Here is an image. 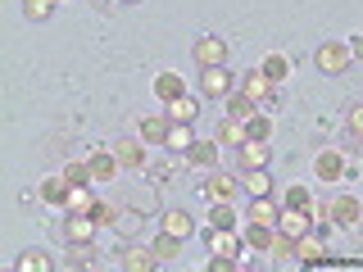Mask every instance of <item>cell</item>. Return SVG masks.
<instances>
[{"label":"cell","instance_id":"18","mask_svg":"<svg viewBox=\"0 0 363 272\" xmlns=\"http://www.w3.org/2000/svg\"><path fill=\"white\" fill-rule=\"evenodd\" d=\"M236 186H241V181H236L232 173H213L209 181H204V196H209V204H218V200H236Z\"/></svg>","mask_w":363,"mask_h":272},{"label":"cell","instance_id":"2","mask_svg":"<svg viewBox=\"0 0 363 272\" xmlns=\"http://www.w3.org/2000/svg\"><path fill=\"white\" fill-rule=\"evenodd\" d=\"M96 232H100V222L91 218V213H68L64 218V241L77 245V249H86L91 241H96Z\"/></svg>","mask_w":363,"mask_h":272},{"label":"cell","instance_id":"7","mask_svg":"<svg viewBox=\"0 0 363 272\" xmlns=\"http://www.w3.org/2000/svg\"><path fill=\"white\" fill-rule=\"evenodd\" d=\"M191 55H196L200 68H223V64H227V41H223V37H200Z\"/></svg>","mask_w":363,"mask_h":272},{"label":"cell","instance_id":"22","mask_svg":"<svg viewBox=\"0 0 363 272\" xmlns=\"http://www.w3.org/2000/svg\"><path fill=\"white\" fill-rule=\"evenodd\" d=\"M209 249H213V254H227V259H236V249H241V241H236V232H227V227H209Z\"/></svg>","mask_w":363,"mask_h":272},{"label":"cell","instance_id":"29","mask_svg":"<svg viewBox=\"0 0 363 272\" xmlns=\"http://www.w3.org/2000/svg\"><path fill=\"white\" fill-rule=\"evenodd\" d=\"M64 181H68V186H96V173H91L86 159H73V164L64 168Z\"/></svg>","mask_w":363,"mask_h":272},{"label":"cell","instance_id":"8","mask_svg":"<svg viewBox=\"0 0 363 272\" xmlns=\"http://www.w3.org/2000/svg\"><path fill=\"white\" fill-rule=\"evenodd\" d=\"M113 154H118V164H123V168H132V173H145V141H141V136L113 141Z\"/></svg>","mask_w":363,"mask_h":272},{"label":"cell","instance_id":"11","mask_svg":"<svg viewBox=\"0 0 363 272\" xmlns=\"http://www.w3.org/2000/svg\"><path fill=\"white\" fill-rule=\"evenodd\" d=\"M200 91L213 96V100H227V96H232V73H227V68H204V73H200Z\"/></svg>","mask_w":363,"mask_h":272},{"label":"cell","instance_id":"37","mask_svg":"<svg viewBox=\"0 0 363 272\" xmlns=\"http://www.w3.org/2000/svg\"><path fill=\"white\" fill-rule=\"evenodd\" d=\"M91 218H96L100 227H113V222H118V209H113V204H105V200H96V209H91Z\"/></svg>","mask_w":363,"mask_h":272},{"label":"cell","instance_id":"23","mask_svg":"<svg viewBox=\"0 0 363 272\" xmlns=\"http://www.w3.org/2000/svg\"><path fill=\"white\" fill-rule=\"evenodd\" d=\"M164 109H168V118H173V123H196L200 118V100L196 96H177L173 105H164Z\"/></svg>","mask_w":363,"mask_h":272},{"label":"cell","instance_id":"17","mask_svg":"<svg viewBox=\"0 0 363 272\" xmlns=\"http://www.w3.org/2000/svg\"><path fill=\"white\" fill-rule=\"evenodd\" d=\"M313 173H318V181H340V177H345V154H340V150H323L318 164H313Z\"/></svg>","mask_w":363,"mask_h":272},{"label":"cell","instance_id":"42","mask_svg":"<svg viewBox=\"0 0 363 272\" xmlns=\"http://www.w3.org/2000/svg\"><path fill=\"white\" fill-rule=\"evenodd\" d=\"M118 5H136V0H118Z\"/></svg>","mask_w":363,"mask_h":272},{"label":"cell","instance_id":"28","mask_svg":"<svg viewBox=\"0 0 363 272\" xmlns=\"http://www.w3.org/2000/svg\"><path fill=\"white\" fill-rule=\"evenodd\" d=\"M191 145H196V132H191V123H173V128H168L164 150H182V154H186Z\"/></svg>","mask_w":363,"mask_h":272},{"label":"cell","instance_id":"38","mask_svg":"<svg viewBox=\"0 0 363 272\" xmlns=\"http://www.w3.org/2000/svg\"><path fill=\"white\" fill-rule=\"evenodd\" d=\"M113 227H118L123 236H136V227H141V213H136V209H123V213H118V222H113Z\"/></svg>","mask_w":363,"mask_h":272},{"label":"cell","instance_id":"31","mask_svg":"<svg viewBox=\"0 0 363 272\" xmlns=\"http://www.w3.org/2000/svg\"><path fill=\"white\" fill-rule=\"evenodd\" d=\"M227 113H232V118H255L259 105L245 96V91H232V96H227Z\"/></svg>","mask_w":363,"mask_h":272},{"label":"cell","instance_id":"5","mask_svg":"<svg viewBox=\"0 0 363 272\" xmlns=\"http://www.w3.org/2000/svg\"><path fill=\"white\" fill-rule=\"evenodd\" d=\"M118 268H128V272H155V268H159L155 245H128V249L118 254Z\"/></svg>","mask_w":363,"mask_h":272},{"label":"cell","instance_id":"40","mask_svg":"<svg viewBox=\"0 0 363 272\" xmlns=\"http://www.w3.org/2000/svg\"><path fill=\"white\" fill-rule=\"evenodd\" d=\"M350 132H354L359 141H363V105H354V109H350Z\"/></svg>","mask_w":363,"mask_h":272},{"label":"cell","instance_id":"35","mask_svg":"<svg viewBox=\"0 0 363 272\" xmlns=\"http://www.w3.org/2000/svg\"><path fill=\"white\" fill-rule=\"evenodd\" d=\"M55 5H60V0H23V14H28L32 23H45L55 14Z\"/></svg>","mask_w":363,"mask_h":272},{"label":"cell","instance_id":"4","mask_svg":"<svg viewBox=\"0 0 363 272\" xmlns=\"http://www.w3.org/2000/svg\"><path fill=\"white\" fill-rule=\"evenodd\" d=\"M241 91H245L250 100H255L259 109H272V100H277V82H268V77L259 73V68H255V73H245V82H241Z\"/></svg>","mask_w":363,"mask_h":272},{"label":"cell","instance_id":"41","mask_svg":"<svg viewBox=\"0 0 363 272\" xmlns=\"http://www.w3.org/2000/svg\"><path fill=\"white\" fill-rule=\"evenodd\" d=\"M350 50H354V60H363V37H354V41H350Z\"/></svg>","mask_w":363,"mask_h":272},{"label":"cell","instance_id":"9","mask_svg":"<svg viewBox=\"0 0 363 272\" xmlns=\"http://www.w3.org/2000/svg\"><path fill=\"white\" fill-rule=\"evenodd\" d=\"M309 227H313V213L309 209H291V204H281V218H277V232L281 236H291V241H295V236H304Z\"/></svg>","mask_w":363,"mask_h":272},{"label":"cell","instance_id":"3","mask_svg":"<svg viewBox=\"0 0 363 272\" xmlns=\"http://www.w3.org/2000/svg\"><path fill=\"white\" fill-rule=\"evenodd\" d=\"M327 218H332L336 227H359L363 222V200L359 196H336L332 204H327Z\"/></svg>","mask_w":363,"mask_h":272},{"label":"cell","instance_id":"14","mask_svg":"<svg viewBox=\"0 0 363 272\" xmlns=\"http://www.w3.org/2000/svg\"><path fill=\"white\" fill-rule=\"evenodd\" d=\"M150 91H155V100H159V105H173L177 96H186V82H182V73H159Z\"/></svg>","mask_w":363,"mask_h":272},{"label":"cell","instance_id":"27","mask_svg":"<svg viewBox=\"0 0 363 272\" xmlns=\"http://www.w3.org/2000/svg\"><path fill=\"white\" fill-rule=\"evenodd\" d=\"M236 204L232 200H218V204H209V227H227V232H236Z\"/></svg>","mask_w":363,"mask_h":272},{"label":"cell","instance_id":"21","mask_svg":"<svg viewBox=\"0 0 363 272\" xmlns=\"http://www.w3.org/2000/svg\"><path fill=\"white\" fill-rule=\"evenodd\" d=\"M186 164H196V168H218V141H196L186 150Z\"/></svg>","mask_w":363,"mask_h":272},{"label":"cell","instance_id":"24","mask_svg":"<svg viewBox=\"0 0 363 272\" xmlns=\"http://www.w3.org/2000/svg\"><path fill=\"white\" fill-rule=\"evenodd\" d=\"M41 200H45V204H55V209H68V181H64V173L41 181Z\"/></svg>","mask_w":363,"mask_h":272},{"label":"cell","instance_id":"13","mask_svg":"<svg viewBox=\"0 0 363 272\" xmlns=\"http://www.w3.org/2000/svg\"><path fill=\"white\" fill-rule=\"evenodd\" d=\"M159 232H168V236H177V241H186V236L196 232V218H191L186 209H168L164 218H159Z\"/></svg>","mask_w":363,"mask_h":272},{"label":"cell","instance_id":"15","mask_svg":"<svg viewBox=\"0 0 363 272\" xmlns=\"http://www.w3.org/2000/svg\"><path fill=\"white\" fill-rule=\"evenodd\" d=\"M213 141H218V145H236V150H241V145L250 141L245 118H232V113H227V118L218 123V132H213Z\"/></svg>","mask_w":363,"mask_h":272},{"label":"cell","instance_id":"19","mask_svg":"<svg viewBox=\"0 0 363 272\" xmlns=\"http://www.w3.org/2000/svg\"><path fill=\"white\" fill-rule=\"evenodd\" d=\"M245 245L255 249V254H272V245H277V227H259V222H250V227H245Z\"/></svg>","mask_w":363,"mask_h":272},{"label":"cell","instance_id":"39","mask_svg":"<svg viewBox=\"0 0 363 272\" xmlns=\"http://www.w3.org/2000/svg\"><path fill=\"white\" fill-rule=\"evenodd\" d=\"M232 268H241L236 259H227V254H213L209 259V272H232Z\"/></svg>","mask_w":363,"mask_h":272},{"label":"cell","instance_id":"34","mask_svg":"<svg viewBox=\"0 0 363 272\" xmlns=\"http://www.w3.org/2000/svg\"><path fill=\"white\" fill-rule=\"evenodd\" d=\"M14 268H18V272H50V268H55V259H50V254H41V249H28V254H23Z\"/></svg>","mask_w":363,"mask_h":272},{"label":"cell","instance_id":"32","mask_svg":"<svg viewBox=\"0 0 363 272\" xmlns=\"http://www.w3.org/2000/svg\"><path fill=\"white\" fill-rule=\"evenodd\" d=\"M150 245H155V254H159V264H173V259L182 254V241H177V236H168V232H159V236H155V241H150Z\"/></svg>","mask_w":363,"mask_h":272},{"label":"cell","instance_id":"6","mask_svg":"<svg viewBox=\"0 0 363 272\" xmlns=\"http://www.w3.org/2000/svg\"><path fill=\"white\" fill-rule=\"evenodd\" d=\"M86 164H91V173H96V181H113V177L123 173V164H118V154H113V145H100V150H91Z\"/></svg>","mask_w":363,"mask_h":272},{"label":"cell","instance_id":"20","mask_svg":"<svg viewBox=\"0 0 363 272\" xmlns=\"http://www.w3.org/2000/svg\"><path fill=\"white\" fill-rule=\"evenodd\" d=\"M241 186L250 191V200H259V196H272V177H268V168H245Z\"/></svg>","mask_w":363,"mask_h":272},{"label":"cell","instance_id":"36","mask_svg":"<svg viewBox=\"0 0 363 272\" xmlns=\"http://www.w3.org/2000/svg\"><path fill=\"white\" fill-rule=\"evenodd\" d=\"M281 204H291V209H313V196H309V186L295 181V186H286V200Z\"/></svg>","mask_w":363,"mask_h":272},{"label":"cell","instance_id":"10","mask_svg":"<svg viewBox=\"0 0 363 272\" xmlns=\"http://www.w3.org/2000/svg\"><path fill=\"white\" fill-rule=\"evenodd\" d=\"M168 128H173V118H168V113H145L141 128H136V136H141L145 145H164L168 141Z\"/></svg>","mask_w":363,"mask_h":272},{"label":"cell","instance_id":"26","mask_svg":"<svg viewBox=\"0 0 363 272\" xmlns=\"http://www.w3.org/2000/svg\"><path fill=\"white\" fill-rule=\"evenodd\" d=\"M268 159H272L268 141H245L241 145V168H268Z\"/></svg>","mask_w":363,"mask_h":272},{"label":"cell","instance_id":"25","mask_svg":"<svg viewBox=\"0 0 363 272\" xmlns=\"http://www.w3.org/2000/svg\"><path fill=\"white\" fill-rule=\"evenodd\" d=\"M259 73H264L268 82H286V77H291V60H286V55H281V50H272L268 60L259 64Z\"/></svg>","mask_w":363,"mask_h":272},{"label":"cell","instance_id":"33","mask_svg":"<svg viewBox=\"0 0 363 272\" xmlns=\"http://www.w3.org/2000/svg\"><path fill=\"white\" fill-rule=\"evenodd\" d=\"M245 132H250V141H268V136H272V113L259 109L255 118H245Z\"/></svg>","mask_w":363,"mask_h":272},{"label":"cell","instance_id":"16","mask_svg":"<svg viewBox=\"0 0 363 272\" xmlns=\"http://www.w3.org/2000/svg\"><path fill=\"white\" fill-rule=\"evenodd\" d=\"M295 264H327V245L318 236H295Z\"/></svg>","mask_w":363,"mask_h":272},{"label":"cell","instance_id":"12","mask_svg":"<svg viewBox=\"0 0 363 272\" xmlns=\"http://www.w3.org/2000/svg\"><path fill=\"white\" fill-rule=\"evenodd\" d=\"M281 218V204L272 200V196H259V200H250V213H245V222H259V227H277Z\"/></svg>","mask_w":363,"mask_h":272},{"label":"cell","instance_id":"1","mask_svg":"<svg viewBox=\"0 0 363 272\" xmlns=\"http://www.w3.org/2000/svg\"><path fill=\"white\" fill-rule=\"evenodd\" d=\"M313 64H318V73L340 77V73H350V64H354V50H350L345 41H323L318 55H313Z\"/></svg>","mask_w":363,"mask_h":272},{"label":"cell","instance_id":"30","mask_svg":"<svg viewBox=\"0 0 363 272\" xmlns=\"http://www.w3.org/2000/svg\"><path fill=\"white\" fill-rule=\"evenodd\" d=\"M96 209V191L91 186H68V213H91Z\"/></svg>","mask_w":363,"mask_h":272}]
</instances>
